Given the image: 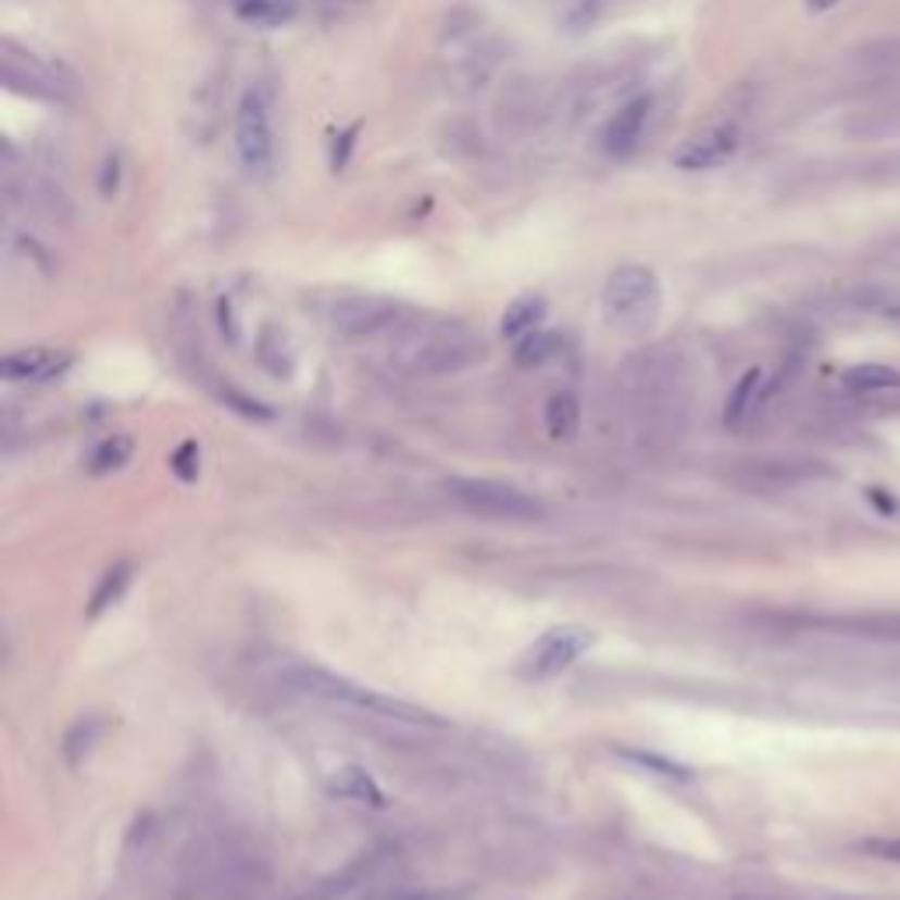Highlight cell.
<instances>
[{
  "label": "cell",
  "instance_id": "obj_1",
  "mask_svg": "<svg viewBox=\"0 0 900 900\" xmlns=\"http://www.w3.org/2000/svg\"><path fill=\"white\" fill-rule=\"evenodd\" d=\"M282 683L296 689V693L324 700V703H338V708H352L363 711L370 717H387V722H404V725H440L437 714H429L423 708H412V703L395 700L380 693V689H370L355 679H345V675H335L321 665L310 662H289L282 665Z\"/></svg>",
  "mask_w": 900,
  "mask_h": 900
},
{
  "label": "cell",
  "instance_id": "obj_2",
  "mask_svg": "<svg viewBox=\"0 0 900 900\" xmlns=\"http://www.w3.org/2000/svg\"><path fill=\"white\" fill-rule=\"evenodd\" d=\"M483 355V341H478L468 327L450 324V321H426L401 327L395 345H391V363L415 377H443V373H458L472 366Z\"/></svg>",
  "mask_w": 900,
  "mask_h": 900
},
{
  "label": "cell",
  "instance_id": "obj_3",
  "mask_svg": "<svg viewBox=\"0 0 900 900\" xmlns=\"http://www.w3.org/2000/svg\"><path fill=\"white\" fill-rule=\"evenodd\" d=\"M662 313V282L643 264H620L605 278L602 289V317L612 332L640 335Z\"/></svg>",
  "mask_w": 900,
  "mask_h": 900
},
{
  "label": "cell",
  "instance_id": "obj_4",
  "mask_svg": "<svg viewBox=\"0 0 900 900\" xmlns=\"http://www.w3.org/2000/svg\"><path fill=\"white\" fill-rule=\"evenodd\" d=\"M236 155L253 179H272L275 173V130L272 107L264 88H247L236 110Z\"/></svg>",
  "mask_w": 900,
  "mask_h": 900
},
{
  "label": "cell",
  "instance_id": "obj_5",
  "mask_svg": "<svg viewBox=\"0 0 900 900\" xmlns=\"http://www.w3.org/2000/svg\"><path fill=\"white\" fill-rule=\"evenodd\" d=\"M447 492L464 510L489 521H538L546 514L535 497L521 492L517 486L492 483V478H450Z\"/></svg>",
  "mask_w": 900,
  "mask_h": 900
},
{
  "label": "cell",
  "instance_id": "obj_6",
  "mask_svg": "<svg viewBox=\"0 0 900 900\" xmlns=\"http://www.w3.org/2000/svg\"><path fill=\"white\" fill-rule=\"evenodd\" d=\"M595 643L591 629L584 626H552L538 637L528 651L521 654V675L524 679H552L563 668H570L577 658Z\"/></svg>",
  "mask_w": 900,
  "mask_h": 900
},
{
  "label": "cell",
  "instance_id": "obj_7",
  "mask_svg": "<svg viewBox=\"0 0 900 900\" xmlns=\"http://www.w3.org/2000/svg\"><path fill=\"white\" fill-rule=\"evenodd\" d=\"M401 303L387 296H341L332 307V327L341 338H377L401 321Z\"/></svg>",
  "mask_w": 900,
  "mask_h": 900
},
{
  "label": "cell",
  "instance_id": "obj_8",
  "mask_svg": "<svg viewBox=\"0 0 900 900\" xmlns=\"http://www.w3.org/2000/svg\"><path fill=\"white\" fill-rule=\"evenodd\" d=\"M739 148V127L732 124H714L703 127L672 152V166L683 173H703V170H717L735 155Z\"/></svg>",
  "mask_w": 900,
  "mask_h": 900
},
{
  "label": "cell",
  "instance_id": "obj_9",
  "mask_svg": "<svg viewBox=\"0 0 900 900\" xmlns=\"http://www.w3.org/2000/svg\"><path fill=\"white\" fill-rule=\"evenodd\" d=\"M648 120H651V96H634L629 102H623L602 130V148L612 159H626L629 152H637Z\"/></svg>",
  "mask_w": 900,
  "mask_h": 900
},
{
  "label": "cell",
  "instance_id": "obj_10",
  "mask_svg": "<svg viewBox=\"0 0 900 900\" xmlns=\"http://www.w3.org/2000/svg\"><path fill=\"white\" fill-rule=\"evenodd\" d=\"M71 366V355L67 352H57V349H42V345H33V349H18L4 355V363H0V373H4L8 380H53L60 377Z\"/></svg>",
  "mask_w": 900,
  "mask_h": 900
},
{
  "label": "cell",
  "instance_id": "obj_11",
  "mask_svg": "<svg viewBox=\"0 0 900 900\" xmlns=\"http://www.w3.org/2000/svg\"><path fill=\"white\" fill-rule=\"evenodd\" d=\"M546 313H549V303L542 296H521L514 299L507 310H503V321H500V335L510 338V341H521V338H528L532 332H538L546 321Z\"/></svg>",
  "mask_w": 900,
  "mask_h": 900
},
{
  "label": "cell",
  "instance_id": "obj_12",
  "mask_svg": "<svg viewBox=\"0 0 900 900\" xmlns=\"http://www.w3.org/2000/svg\"><path fill=\"white\" fill-rule=\"evenodd\" d=\"M110 732V722L107 717H99V714H85L78 717L67 735H64V760H67V767H82V763L92 757V749L102 742V735Z\"/></svg>",
  "mask_w": 900,
  "mask_h": 900
},
{
  "label": "cell",
  "instance_id": "obj_13",
  "mask_svg": "<svg viewBox=\"0 0 900 900\" xmlns=\"http://www.w3.org/2000/svg\"><path fill=\"white\" fill-rule=\"evenodd\" d=\"M296 0H233V14L253 28H278L296 18Z\"/></svg>",
  "mask_w": 900,
  "mask_h": 900
},
{
  "label": "cell",
  "instance_id": "obj_14",
  "mask_svg": "<svg viewBox=\"0 0 900 900\" xmlns=\"http://www.w3.org/2000/svg\"><path fill=\"white\" fill-rule=\"evenodd\" d=\"M332 791L341 795V799L363 802V805H373V809H384V805H387L384 788H380L377 782H373V774L363 771V767H341V771H335V777H332Z\"/></svg>",
  "mask_w": 900,
  "mask_h": 900
},
{
  "label": "cell",
  "instance_id": "obj_15",
  "mask_svg": "<svg viewBox=\"0 0 900 900\" xmlns=\"http://www.w3.org/2000/svg\"><path fill=\"white\" fill-rule=\"evenodd\" d=\"M373 865H377V859H363V862H355L349 868H341L338 876L321 879L317 887H310L299 900H345V897L355 893L373 876Z\"/></svg>",
  "mask_w": 900,
  "mask_h": 900
},
{
  "label": "cell",
  "instance_id": "obj_16",
  "mask_svg": "<svg viewBox=\"0 0 900 900\" xmlns=\"http://www.w3.org/2000/svg\"><path fill=\"white\" fill-rule=\"evenodd\" d=\"M546 429L552 440H574L580 429V404L574 395H552L546 404Z\"/></svg>",
  "mask_w": 900,
  "mask_h": 900
},
{
  "label": "cell",
  "instance_id": "obj_17",
  "mask_svg": "<svg viewBox=\"0 0 900 900\" xmlns=\"http://www.w3.org/2000/svg\"><path fill=\"white\" fill-rule=\"evenodd\" d=\"M130 574H134L130 563H113L96 584L92 602H88V616H102L107 609H113L120 598H124V591L130 588Z\"/></svg>",
  "mask_w": 900,
  "mask_h": 900
},
{
  "label": "cell",
  "instance_id": "obj_18",
  "mask_svg": "<svg viewBox=\"0 0 900 900\" xmlns=\"http://www.w3.org/2000/svg\"><path fill=\"white\" fill-rule=\"evenodd\" d=\"M130 454H134V440L127 437V433H116V437H107L92 450V454H88V472L92 475L120 472L130 461Z\"/></svg>",
  "mask_w": 900,
  "mask_h": 900
},
{
  "label": "cell",
  "instance_id": "obj_19",
  "mask_svg": "<svg viewBox=\"0 0 900 900\" xmlns=\"http://www.w3.org/2000/svg\"><path fill=\"white\" fill-rule=\"evenodd\" d=\"M557 352H560V335L542 332V327H538V332H532L528 338L514 341V363L524 366V370L546 366Z\"/></svg>",
  "mask_w": 900,
  "mask_h": 900
},
{
  "label": "cell",
  "instance_id": "obj_20",
  "mask_svg": "<svg viewBox=\"0 0 900 900\" xmlns=\"http://www.w3.org/2000/svg\"><path fill=\"white\" fill-rule=\"evenodd\" d=\"M760 380H763V373L760 370H749L746 377L735 384V391L728 395V404H725V423L728 426H742L746 412L753 409V401H757Z\"/></svg>",
  "mask_w": 900,
  "mask_h": 900
},
{
  "label": "cell",
  "instance_id": "obj_21",
  "mask_svg": "<svg viewBox=\"0 0 900 900\" xmlns=\"http://www.w3.org/2000/svg\"><path fill=\"white\" fill-rule=\"evenodd\" d=\"M848 387H859V391H887V387H900V373L879 363H862L845 373Z\"/></svg>",
  "mask_w": 900,
  "mask_h": 900
},
{
  "label": "cell",
  "instance_id": "obj_22",
  "mask_svg": "<svg viewBox=\"0 0 900 900\" xmlns=\"http://www.w3.org/2000/svg\"><path fill=\"white\" fill-rule=\"evenodd\" d=\"M170 468H173V475L179 478V483H193V478H198V472H201V447L193 443V440H184V443L173 450Z\"/></svg>",
  "mask_w": 900,
  "mask_h": 900
},
{
  "label": "cell",
  "instance_id": "obj_23",
  "mask_svg": "<svg viewBox=\"0 0 900 900\" xmlns=\"http://www.w3.org/2000/svg\"><path fill=\"white\" fill-rule=\"evenodd\" d=\"M859 851L883 862H900V837H868V841L859 845Z\"/></svg>",
  "mask_w": 900,
  "mask_h": 900
},
{
  "label": "cell",
  "instance_id": "obj_24",
  "mask_svg": "<svg viewBox=\"0 0 900 900\" xmlns=\"http://www.w3.org/2000/svg\"><path fill=\"white\" fill-rule=\"evenodd\" d=\"M355 138H359V124H352L349 130H341L335 145H332V170H345L349 166V155H352V148H355Z\"/></svg>",
  "mask_w": 900,
  "mask_h": 900
},
{
  "label": "cell",
  "instance_id": "obj_25",
  "mask_svg": "<svg viewBox=\"0 0 900 900\" xmlns=\"http://www.w3.org/2000/svg\"><path fill=\"white\" fill-rule=\"evenodd\" d=\"M120 187V159L110 155L107 162H102V176H99V190H102V198H113Z\"/></svg>",
  "mask_w": 900,
  "mask_h": 900
},
{
  "label": "cell",
  "instance_id": "obj_26",
  "mask_svg": "<svg viewBox=\"0 0 900 900\" xmlns=\"http://www.w3.org/2000/svg\"><path fill=\"white\" fill-rule=\"evenodd\" d=\"M370 900H450L443 893H429V890H401V893H377Z\"/></svg>",
  "mask_w": 900,
  "mask_h": 900
},
{
  "label": "cell",
  "instance_id": "obj_27",
  "mask_svg": "<svg viewBox=\"0 0 900 900\" xmlns=\"http://www.w3.org/2000/svg\"><path fill=\"white\" fill-rule=\"evenodd\" d=\"M363 0H321V8L327 14H341V11H349V8H359Z\"/></svg>",
  "mask_w": 900,
  "mask_h": 900
},
{
  "label": "cell",
  "instance_id": "obj_28",
  "mask_svg": "<svg viewBox=\"0 0 900 900\" xmlns=\"http://www.w3.org/2000/svg\"><path fill=\"white\" fill-rule=\"evenodd\" d=\"M837 4H841V0H809V8H813V11H830Z\"/></svg>",
  "mask_w": 900,
  "mask_h": 900
}]
</instances>
